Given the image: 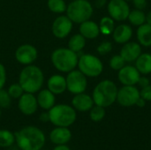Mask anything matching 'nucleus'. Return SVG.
<instances>
[{"label": "nucleus", "mask_w": 151, "mask_h": 150, "mask_svg": "<svg viewBox=\"0 0 151 150\" xmlns=\"http://www.w3.org/2000/svg\"><path fill=\"white\" fill-rule=\"evenodd\" d=\"M19 83L24 92L34 94L39 91L43 84V73L39 67L27 65L21 71Z\"/></svg>", "instance_id": "3"}, {"label": "nucleus", "mask_w": 151, "mask_h": 150, "mask_svg": "<svg viewBox=\"0 0 151 150\" xmlns=\"http://www.w3.org/2000/svg\"><path fill=\"white\" fill-rule=\"evenodd\" d=\"M6 81V72L4 66L0 64V89L3 88Z\"/></svg>", "instance_id": "35"}, {"label": "nucleus", "mask_w": 151, "mask_h": 150, "mask_svg": "<svg viewBox=\"0 0 151 150\" xmlns=\"http://www.w3.org/2000/svg\"><path fill=\"white\" fill-rule=\"evenodd\" d=\"M80 33L86 39H95L100 34L99 25L92 20H86L81 23L80 26Z\"/></svg>", "instance_id": "19"}, {"label": "nucleus", "mask_w": 151, "mask_h": 150, "mask_svg": "<svg viewBox=\"0 0 151 150\" xmlns=\"http://www.w3.org/2000/svg\"><path fill=\"white\" fill-rule=\"evenodd\" d=\"M112 43L109 41H104L102 43H100L97 47V52L100 55H106L110 53L112 50Z\"/></svg>", "instance_id": "33"}, {"label": "nucleus", "mask_w": 151, "mask_h": 150, "mask_svg": "<svg viewBox=\"0 0 151 150\" xmlns=\"http://www.w3.org/2000/svg\"><path fill=\"white\" fill-rule=\"evenodd\" d=\"M78 55L69 48H60L53 51L51 61L53 65L60 72H69L78 65Z\"/></svg>", "instance_id": "5"}, {"label": "nucleus", "mask_w": 151, "mask_h": 150, "mask_svg": "<svg viewBox=\"0 0 151 150\" xmlns=\"http://www.w3.org/2000/svg\"><path fill=\"white\" fill-rule=\"evenodd\" d=\"M107 10L110 17L117 21L127 19L131 11L129 4L125 0H110L107 5Z\"/></svg>", "instance_id": "10"}, {"label": "nucleus", "mask_w": 151, "mask_h": 150, "mask_svg": "<svg viewBox=\"0 0 151 150\" xmlns=\"http://www.w3.org/2000/svg\"><path fill=\"white\" fill-rule=\"evenodd\" d=\"M49 121H50L55 126L69 127L76 120L75 109L67 104L54 105L49 110Z\"/></svg>", "instance_id": "4"}, {"label": "nucleus", "mask_w": 151, "mask_h": 150, "mask_svg": "<svg viewBox=\"0 0 151 150\" xmlns=\"http://www.w3.org/2000/svg\"><path fill=\"white\" fill-rule=\"evenodd\" d=\"M86 77L87 76L84 75L80 70H73L69 72L65 79L66 89L74 95L84 93L88 86V80Z\"/></svg>", "instance_id": "8"}, {"label": "nucleus", "mask_w": 151, "mask_h": 150, "mask_svg": "<svg viewBox=\"0 0 151 150\" xmlns=\"http://www.w3.org/2000/svg\"><path fill=\"white\" fill-rule=\"evenodd\" d=\"M135 67L141 74L147 75L151 73L150 53H142L135 60Z\"/></svg>", "instance_id": "23"}, {"label": "nucleus", "mask_w": 151, "mask_h": 150, "mask_svg": "<svg viewBox=\"0 0 151 150\" xmlns=\"http://www.w3.org/2000/svg\"><path fill=\"white\" fill-rule=\"evenodd\" d=\"M137 40L141 46L150 47L151 46V25L144 23L138 27L137 32Z\"/></svg>", "instance_id": "22"}, {"label": "nucleus", "mask_w": 151, "mask_h": 150, "mask_svg": "<svg viewBox=\"0 0 151 150\" xmlns=\"http://www.w3.org/2000/svg\"><path fill=\"white\" fill-rule=\"evenodd\" d=\"M135 105H137V106L140 107V108H142V107H144V106L146 105V101H145L143 98L140 97V98L138 99V101H137V103H136Z\"/></svg>", "instance_id": "38"}, {"label": "nucleus", "mask_w": 151, "mask_h": 150, "mask_svg": "<svg viewBox=\"0 0 151 150\" xmlns=\"http://www.w3.org/2000/svg\"><path fill=\"white\" fill-rule=\"evenodd\" d=\"M127 19L130 21V23L134 26L139 27L144 23H146V14L142 10H133L130 11Z\"/></svg>", "instance_id": "25"}, {"label": "nucleus", "mask_w": 151, "mask_h": 150, "mask_svg": "<svg viewBox=\"0 0 151 150\" xmlns=\"http://www.w3.org/2000/svg\"><path fill=\"white\" fill-rule=\"evenodd\" d=\"M67 17L74 23L88 20L93 14V6L88 0H73L66 7Z\"/></svg>", "instance_id": "6"}, {"label": "nucleus", "mask_w": 151, "mask_h": 150, "mask_svg": "<svg viewBox=\"0 0 151 150\" xmlns=\"http://www.w3.org/2000/svg\"><path fill=\"white\" fill-rule=\"evenodd\" d=\"M48 7L56 13H62L66 11V4L64 0H48Z\"/></svg>", "instance_id": "29"}, {"label": "nucleus", "mask_w": 151, "mask_h": 150, "mask_svg": "<svg viewBox=\"0 0 151 150\" xmlns=\"http://www.w3.org/2000/svg\"><path fill=\"white\" fill-rule=\"evenodd\" d=\"M110 67L114 71H119L122 67L126 65V61L120 55H114L109 62Z\"/></svg>", "instance_id": "30"}, {"label": "nucleus", "mask_w": 151, "mask_h": 150, "mask_svg": "<svg viewBox=\"0 0 151 150\" xmlns=\"http://www.w3.org/2000/svg\"><path fill=\"white\" fill-rule=\"evenodd\" d=\"M146 23L151 25V11L146 14Z\"/></svg>", "instance_id": "41"}, {"label": "nucleus", "mask_w": 151, "mask_h": 150, "mask_svg": "<svg viewBox=\"0 0 151 150\" xmlns=\"http://www.w3.org/2000/svg\"><path fill=\"white\" fill-rule=\"evenodd\" d=\"M0 115H1V111H0Z\"/></svg>", "instance_id": "43"}, {"label": "nucleus", "mask_w": 151, "mask_h": 150, "mask_svg": "<svg viewBox=\"0 0 151 150\" xmlns=\"http://www.w3.org/2000/svg\"><path fill=\"white\" fill-rule=\"evenodd\" d=\"M134 5L138 10H142L147 6V0H133Z\"/></svg>", "instance_id": "36"}, {"label": "nucleus", "mask_w": 151, "mask_h": 150, "mask_svg": "<svg viewBox=\"0 0 151 150\" xmlns=\"http://www.w3.org/2000/svg\"><path fill=\"white\" fill-rule=\"evenodd\" d=\"M79 70L88 77H97L104 70L102 61L91 54H84L78 60Z\"/></svg>", "instance_id": "7"}, {"label": "nucleus", "mask_w": 151, "mask_h": 150, "mask_svg": "<svg viewBox=\"0 0 151 150\" xmlns=\"http://www.w3.org/2000/svg\"><path fill=\"white\" fill-rule=\"evenodd\" d=\"M140 97V90L135 86H123L118 90L116 101L123 107H131L136 104Z\"/></svg>", "instance_id": "9"}, {"label": "nucleus", "mask_w": 151, "mask_h": 150, "mask_svg": "<svg viewBox=\"0 0 151 150\" xmlns=\"http://www.w3.org/2000/svg\"><path fill=\"white\" fill-rule=\"evenodd\" d=\"M8 93L12 98L16 99V98H19L24 94V90L21 88V86L19 85V83H16V84H12L9 87Z\"/></svg>", "instance_id": "31"}, {"label": "nucleus", "mask_w": 151, "mask_h": 150, "mask_svg": "<svg viewBox=\"0 0 151 150\" xmlns=\"http://www.w3.org/2000/svg\"><path fill=\"white\" fill-rule=\"evenodd\" d=\"M73 28V21L67 16L58 17L52 25V33L57 38L66 37Z\"/></svg>", "instance_id": "12"}, {"label": "nucleus", "mask_w": 151, "mask_h": 150, "mask_svg": "<svg viewBox=\"0 0 151 150\" xmlns=\"http://www.w3.org/2000/svg\"><path fill=\"white\" fill-rule=\"evenodd\" d=\"M40 119H41L42 121H44V122L49 121V114H48V113H43V114H42L41 117H40Z\"/></svg>", "instance_id": "40"}, {"label": "nucleus", "mask_w": 151, "mask_h": 150, "mask_svg": "<svg viewBox=\"0 0 151 150\" xmlns=\"http://www.w3.org/2000/svg\"><path fill=\"white\" fill-rule=\"evenodd\" d=\"M53 150H71L70 149V148L69 147H67V146H65V144H64V145H58V146H56Z\"/></svg>", "instance_id": "39"}, {"label": "nucleus", "mask_w": 151, "mask_h": 150, "mask_svg": "<svg viewBox=\"0 0 151 150\" xmlns=\"http://www.w3.org/2000/svg\"><path fill=\"white\" fill-rule=\"evenodd\" d=\"M142 54V47L140 43L135 42H128L121 48L119 55L123 57L126 63L135 62L138 57Z\"/></svg>", "instance_id": "15"}, {"label": "nucleus", "mask_w": 151, "mask_h": 150, "mask_svg": "<svg viewBox=\"0 0 151 150\" xmlns=\"http://www.w3.org/2000/svg\"><path fill=\"white\" fill-rule=\"evenodd\" d=\"M141 97L143 98L146 102H151V84L149 86L142 88L140 91Z\"/></svg>", "instance_id": "34"}, {"label": "nucleus", "mask_w": 151, "mask_h": 150, "mask_svg": "<svg viewBox=\"0 0 151 150\" xmlns=\"http://www.w3.org/2000/svg\"><path fill=\"white\" fill-rule=\"evenodd\" d=\"M36 99L38 105L43 110L49 111L55 105V95L49 89L40 91Z\"/></svg>", "instance_id": "21"}, {"label": "nucleus", "mask_w": 151, "mask_h": 150, "mask_svg": "<svg viewBox=\"0 0 151 150\" xmlns=\"http://www.w3.org/2000/svg\"><path fill=\"white\" fill-rule=\"evenodd\" d=\"M89 117H90L91 120L94 122H99V121L103 120L104 118L105 117L104 108L96 104V106H93L91 108L90 112H89Z\"/></svg>", "instance_id": "28"}, {"label": "nucleus", "mask_w": 151, "mask_h": 150, "mask_svg": "<svg viewBox=\"0 0 151 150\" xmlns=\"http://www.w3.org/2000/svg\"><path fill=\"white\" fill-rule=\"evenodd\" d=\"M125 1H127V2H129V1H133V0H125Z\"/></svg>", "instance_id": "42"}, {"label": "nucleus", "mask_w": 151, "mask_h": 150, "mask_svg": "<svg viewBox=\"0 0 151 150\" xmlns=\"http://www.w3.org/2000/svg\"><path fill=\"white\" fill-rule=\"evenodd\" d=\"M48 89L54 95H60L66 89V80L61 75H53L48 80Z\"/></svg>", "instance_id": "20"}, {"label": "nucleus", "mask_w": 151, "mask_h": 150, "mask_svg": "<svg viewBox=\"0 0 151 150\" xmlns=\"http://www.w3.org/2000/svg\"><path fill=\"white\" fill-rule=\"evenodd\" d=\"M72 104L73 108L79 111L85 112L91 110V108L94 106V101L93 98L84 93L77 94L72 100Z\"/></svg>", "instance_id": "18"}, {"label": "nucleus", "mask_w": 151, "mask_h": 150, "mask_svg": "<svg viewBox=\"0 0 151 150\" xmlns=\"http://www.w3.org/2000/svg\"><path fill=\"white\" fill-rule=\"evenodd\" d=\"M118 90L116 84L112 80H102L93 90L92 98L94 103L104 108L111 106L117 100Z\"/></svg>", "instance_id": "2"}, {"label": "nucleus", "mask_w": 151, "mask_h": 150, "mask_svg": "<svg viewBox=\"0 0 151 150\" xmlns=\"http://www.w3.org/2000/svg\"><path fill=\"white\" fill-rule=\"evenodd\" d=\"M12 97L10 96L8 91L0 89V107L1 108H8L11 105Z\"/></svg>", "instance_id": "32"}, {"label": "nucleus", "mask_w": 151, "mask_h": 150, "mask_svg": "<svg viewBox=\"0 0 151 150\" xmlns=\"http://www.w3.org/2000/svg\"><path fill=\"white\" fill-rule=\"evenodd\" d=\"M99 28H100V33H102L103 34L105 35L111 34H112L115 28V20L110 16H105L101 19Z\"/></svg>", "instance_id": "26"}, {"label": "nucleus", "mask_w": 151, "mask_h": 150, "mask_svg": "<svg viewBox=\"0 0 151 150\" xmlns=\"http://www.w3.org/2000/svg\"><path fill=\"white\" fill-rule=\"evenodd\" d=\"M50 139L56 145H64L69 142L72 139V133L68 127L57 126L50 133Z\"/></svg>", "instance_id": "17"}, {"label": "nucleus", "mask_w": 151, "mask_h": 150, "mask_svg": "<svg viewBox=\"0 0 151 150\" xmlns=\"http://www.w3.org/2000/svg\"><path fill=\"white\" fill-rule=\"evenodd\" d=\"M15 57L17 61L22 65H30L36 59L37 50L33 45L23 44L17 49Z\"/></svg>", "instance_id": "13"}, {"label": "nucleus", "mask_w": 151, "mask_h": 150, "mask_svg": "<svg viewBox=\"0 0 151 150\" xmlns=\"http://www.w3.org/2000/svg\"><path fill=\"white\" fill-rule=\"evenodd\" d=\"M133 36V29L127 24H120L116 27L112 32V37L115 42L125 44L128 42Z\"/></svg>", "instance_id": "16"}, {"label": "nucleus", "mask_w": 151, "mask_h": 150, "mask_svg": "<svg viewBox=\"0 0 151 150\" xmlns=\"http://www.w3.org/2000/svg\"><path fill=\"white\" fill-rule=\"evenodd\" d=\"M137 84H139V86L142 88H145V87L149 86L150 84V81L147 77H141Z\"/></svg>", "instance_id": "37"}, {"label": "nucleus", "mask_w": 151, "mask_h": 150, "mask_svg": "<svg viewBox=\"0 0 151 150\" xmlns=\"http://www.w3.org/2000/svg\"><path fill=\"white\" fill-rule=\"evenodd\" d=\"M15 141V135L9 130H0V148H9Z\"/></svg>", "instance_id": "27"}, {"label": "nucleus", "mask_w": 151, "mask_h": 150, "mask_svg": "<svg viewBox=\"0 0 151 150\" xmlns=\"http://www.w3.org/2000/svg\"><path fill=\"white\" fill-rule=\"evenodd\" d=\"M14 135L15 141L21 150H41L46 141L43 132L35 126H26Z\"/></svg>", "instance_id": "1"}, {"label": "nucleus", "mask_w": 151, "mask_h": 150, "mask_svg": "<svg viewBox=\"0 0 151 150\" xmlns=\"http://www.w3.org/2000/svg\"><path fill=\"white\" fill-rule=\"evenodd\" d=\"M118 78L123 86H135L141 78V73L135 66L125 65L119 71Z\"/></svg>", "instance_id": "11"}, {"label": "nucleus", "mask_w": 151, "mask_h": 150, "mask_svg": "<svg viewBox=\"0 0 151 150\" xmlns=\"http://www.w3.org/2000/svg\"><path fill=\"white\" fill-rule=\"evenodd\" d=\"M19 110L23 113L24 115H33L36 111L38 107L37 99L31 93H24L19 98V103H18Z\"/></svg>", "instance_id": "14"}, {"label": "nucleus", "mask_w": 151, "mask_h": 150, "mask_svg": "<svg viewBox=\"0 0 151 150\" xmlns=\"http://www.w3.org/2000/svg\"><path fill=\"white\" fill-rule=\"evenodd\" d=\"M85 45H86V38L82 36L81 34L73 35L68 42V48L76 53L82 50Z\"/></svg>", "instance_id": "24"}]
</instances>
